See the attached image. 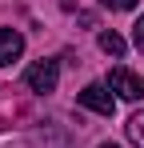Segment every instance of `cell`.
Returning <instances> with one entry per match:
<instances>
[{
  "label": "cell",
  "instance_id": "6da1fadb",
  "mask_svg": "<svg viewBox=\"0 0 144 148\" xmlns=\"http://www.w3.org/2000/svg\"><path fill=\"white\" fill-rule=\"evenodd\" d=\"M108 88H112L120 100H140L144 96V80L136 72H128V68H112V72H108Z\"/></svg>",
  "mask_w": 144,
  "mask_h": 148
},
{
  "label": "cell",
  "instance_id": "7a4b0ae2",
  "mask_svg": "<svg viewBox=\"0 0 144 148\" xmlns=\"http://www.w3.org/2000/svg\"><path fill=\"white\" fill-rule=\"evenodd\" d=\"M28 88L32 92H56V80H60V68H56V60H36L32 68H28Z\"/></svg>",
  "mask_w": 144,
  "mask_h": 148
},
{
  "label": "cell",
  "instance_id": "3957f363",
  "mask_svg": "<svg viewBox=\"0 0 144 148\" xmlns=\"http://www.w3.org/2000/svg\"><path fill=\"white\" fill-rule=\"evenodd\" d=\"M80 104H84L88 112H96V116H112V112H116V100L108 96V84H88V88L80 92Z\"/></svg>",
  "mask_w": 144,
  "mask_h": 148
},
{
  "label": "cell",
  "instance_id": "277c9868",
  "mask_svg": "<svg viewBox=\"0 0 144 148\" xmlns=\"http://www.w3.org/2000/svg\"><path fill=\"white\" fill-rule=\"evenodd\" d=\"M20 52H24V36L16 28H0V64L20 60Z\"/></svg>",
  "mask_w": 144,
  "mask_h": 148
},
{
  "label": "cell",
  "instance_id": "5b68a950",
  "mask_svg": "<svg viewBox=\"0 0 144 148\" xmlns=\"http://www.w3.org/2000/svg\"><path fill=\"white\" fill-rule=\"evenodd\" d=\"M100 52H108V56H124V36H120V32H112V28H108V32H100Z\"/></svg>",
  "mask_w": 144,
  "mask_h": 148
},
{
  "label": "cell",
  "instance_id": "8992f818",
  "mask_svg": "<svg viewBox=\"0 0 144 148\" xmlns=\"http://www.w3.org/2000/svg\"><path fill=\"white\" fill-rule=\"evenodd\" d=\"M124 128H128V140L144 148V112H136V116H132V120L124 124Z\"/></svg>",
  "mask_w": 144,
  "mask_h": 148
},
{
  "label": "cell",
  "instance_id": "52a82bcc",
  "mask_svg": "<svg viewBox=\"0 0 144 148\" xmlns=\"http://www.w3.org/2000/svg\"><path fill=\"white\" fill-rule=\"evenodd\" d=\"M104 8H112V12H128V8H136V0H100Z\"/></svg>",
  "mask_w": 144,
  "mask_h": 148
},
{
  "label": "cell",
  "instance_id": "ba28073f",
  "mask_svg": "<svg viewBox=\"0 0 144 148\" xmlns=\"http://www.w3.org/2000/svg\"><path fill=\"white\" fill-rule=\"evenodd\" d=\"M132 40H136V48L144 52V16L136 20V24H132Z\"/></svg>",
  "mask_w": 144,
  "mask_h": 148
},
{
  "label": "cell",
  "instance_id": "9c48e42d",
  "mask_svg": "<svg viewBox=\"0 0 144 148\" xmlns=\"http://www.w3.org/2000/svg\"><path fill=\"white\" fill-rule=\"evenodd\" d=\"M100 148H120V144H100Z\"/></svg>",
  "mask_w": 144,
  "mask_h": 148
}]
</instances>
